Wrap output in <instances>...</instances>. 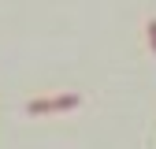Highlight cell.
<instances>
[{"label":"cell","instance_id":"obj_1","mask_svg":"<svg viewBox=\"0 0 156 149\" xmlns=\"http://www.w3.org/2000/svg\"><path fill=\"white\" fill-rule=\"evenodd\" d=\"M78 104H82L78 93H60V97H37V101H30L26 112L30 116H52V112H71Z\"/></svg>","mask_w":156,"mask_h":149},{"label":"cell","instance_id":"obj_2","mask_svg":"<svg viewBox=\"0 0 156 149\" xmlns=\"http://www.w3.org/2000/svg\"><path fill=\"white\" fill-rule=\"evenodd\" d=\"M145 37H149V49L156 52V19H149V23H145Z\"/></svg>","mask_w":156,"mask_h":149}]
</instances>
